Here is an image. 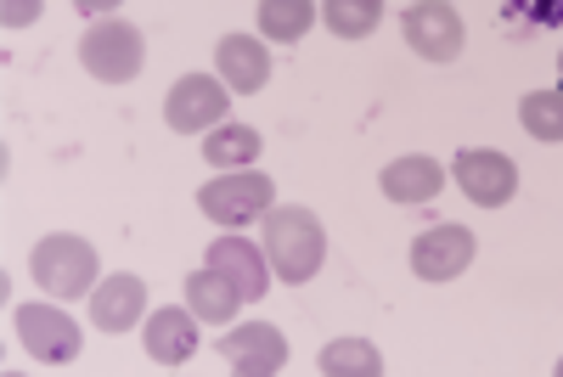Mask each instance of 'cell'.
<instances>
[{"label": "cell", "mask_w": 563, "mask_h": 377, "mask_svg": "<svg viewBox=\"0 0 563 377\" xmlns=\"http://www.w3.org/2000/svg\"><path fill=\"white\" fill-rule=\"evenodd\" d=\"M198 310L192 304H164L158 315H147V355L158 361V366H186L198 355Z\"/></svg>", "instance_id": "cell-13"}, {"label": "cell", "mask_w": 563, "mask_h": 377, "mask_svg": "<svg viewBox=\"0 0 563 377\" xmlns=\"http://www.w3.org/2000/svg\"><path fill=\"white\" fill-rule=\"evenodd\" d=\"M214 68L231 85V97H254V90H265V79H271V52H265V40L225 34L214 45Z\"/></svg>", "instance_id": "cell-12"}, {"label": "cell", "mask_w": 563, "mask_h": 377, "mask_svg": "<svg viewBox=\"0 0 563 377\" xmlns=\"http://www.w3.org/2000/svg\"><path fill=\"white\" fill-rule=\"evenodd\" d=\"M558 74H563V57H558Z\"/></svg>", "instance_id": "cell-26"}, {"label": "cell", "mask_w": 563, "mask_h": 377, "mask_svg": "<svg viewBox=\"0 0 563 377\" xmlns=\"http://www.w3.org/2000/svg\"><path fill=\"white\" fill-rule=\"evenodd\" d=\"M209 265H214V270H225L231 281H238L249 304L271 293V259H265V248H254L249 237H214Z\"/></svg>", "instance_id": "cell-14"}, {"label": "cell", "mask_w": 563, "mask_h": 377, "mask_svg": "<svg viewBox=\"0 0 563 377\" xmlns=\"http://www.w3.org/2000/svg\"><path fill=\"white\" fill-rule=\"evenodd\" d=\"M501 7H507L512 18L536 23V29H558V23H563V0H501Z\"/></svg>", "instance_id": "cell-22"}, {"label": "cell", "mask_w": 563, "mask_h": 377, "mask_svg": "<svg viewBox=\"0 0 563 377\" xmlns=\"http://www.w3.org/2000/svg\"><path fill=\"white\" fill-rule=\"evenodd\" d=\"M79 63L102 85H130L141 74V63H147V40H141V29L124 23V18H97L79 40Z\"/></svg>", "instance_id": "cell-3"}, {"label": "cell", "mask_w": 563, "mask_h": 377, "mask_svg": "<svg viewBox=\"0 0 563 377\" xmlns=\"http://www.w3.org/2000/svg\"><path fill=\"white\" fill-rule=\"evenodd\" d=\"M558 377H563V361H558Z\"/></svg>", "instance_id": "cell-25"}, {"label": "cell", "mask_w": 563, "mask_h": 377, "mask_svg": "<svg viewBox=\"0 0 563 377\" xmlns=\"http://www.w3.org/2000/svg\"><path fill=\"white\" fill-rule=\"evenodd\" d=\"M29 276L52 299L74 304V299H85L90 288H97L102 265H97V248H90L85 237H40L34 254H29Z\"/></svg>", "instance_id": "cell-2"}, {"label": "cell", "mask_w": 563, "mask_h": 377, "mask_svg": "<svg viewBox=\"0 0 563 377\" xmlns=\"http://www.w3.org/2000/svg\"><path fill=\"white\" fill-rule=\"evenodd\" d=\"M316 366H321L327 377H384V355L372 350L366 339H339V344H327Z\"/></svg>", "instance_id": "cell-19"}, {"label": "cell", "mask_w": 563, "mask_h": 377, "mask_svg": "<svg viewBox=\"0 0 563 377\" xmlns=\"http://www.w3.org/2000/svg\"><path fill=\"white\" fill-rule=\"evenodd\" d=\"M451 175L467 192V203H479V209H501V203H512V192H519V164H512L507 153H496V147H462L451 158Z\"/></svg>", "instance_id": "cell-6"}, {"label": "cell", "mask_w": 563, "mask_h": 377, "mask_svg": "<svg viewBox=\"0 0 563 377\" xmlns=\"http://www.w3.org/2000/svg\"><path fill=\"white\" fill-rule=\"evenodd\" d=\"M74 7H79V12H90V18H102L108 7H124V0H74Z\"/></svg>", "instance_id": "cell-24"}, {"label": "cell", "mask_w": 563, "mask_h": 377, "mask_svg": "<svg viewBox=\"0 0 563 377\" xmlns=\"http://www.w3.org/2000/svg\"><path fill=\"white\" fill-rule=\"evenodd\" d=\"M474 254H479L474 231L434 225V231H422V237L411 243V276H422V281H451V276H462L467 265H474Z\"/></svg>", "instance_id": "cell-10"}, {"label": "cell", "mask_w": 563, "mask_h": 377, "mask_svg": "<svg viewBox=\"0 0 563 377\" xmlns=\"http://www.w3.org/2000/svg\"><path fill=\"white\" fill-rule=\"evenodd\" d=\"M225 108H231V85L225 79L186 74L164 97V124L180 130V135H209L214 124H225Z\"/></svg>", "instance_id": "cell-5"}, {"label": "cell", "mask_w": 563, "mask_h": 377, "mask_svg": "<svg viewBox=\"0 0 563 377\" xmlns=\"http://www.w3.org/2000/svg\"><path fill=\"white\" fill-rule=\"evenodd\" d=\"M265 259L271 270L288 281V288H299V281H310L327 259V231L310 209H271L265 214Z\"/></svg>", "instance_id": "cell-1"}, {"label": "cell", "mask_w": 563, "mask_h": 377, "mask_svg": "<svg viewBox=\"0 0 563 377\" xmlns=\"http://www.w3.org/2000/svg\"><path fill=\"white\" fill-rule=\"evenodd\" d=\"M12 321H18L23 350L40 366H68L79 355V326L68 321V310H57V304H23Z\"/></svg>", "instance_id": "cell-8"}, {"label": "cell", "mask_w": 563, "mask_h": 377, "mask_svg": "<svg viewBox=\"0 0 563 377\" xmlns=\"http://www.w3.org/2000/svg\"><path fill=\"white\" fill-rule=\"evenodd\" d=\"M220 355L231 361L238 377H276L288 366V339H282L271 321H249V326H231L220 339Z\"/></svg>", "instance_id": "cell-9"}, {"label": "cell", "mask_w": 563, "mask_h": 377, "mask_svg": "<svg viewBox=\"0 0 563 377\" xmlns=\"http://www.w3.org/2000/svg\"><path fill=\"white\" fill-rule=\"evenodd\" d=\"M198 209H203L214 225L238 231V225L265 220V214L276 209V180L260 175V169H225V175H214L203 192H198Z\"/></svg>", "instance_id": "cell-4"}, {"label": "cell", "mask_w": 563, "mask_h": 377, "mask_svg": "<svg viewBox=\"0 0 563 377\" xmlns=\"http://www.w3.org/2000/svg\"><path fill=\"white\" fill-rule=\"evenodd\" d=\"M400 34H406V45H411L422 63H456L462 57V40H467L462 18L445 7V0H422V7H411L400 18Z\"/></svg>", "instance_id": "cell-7"}, {"label": "cell", "mask_w": 563, "mask_h": 377, "mask_svg": "<svg viewBox=\"0 0 563 377\" xmlns=\"http://www.w3.org/2000/svg\"><path fill=\"white\" fill-rule=\"evenodd\" d=\"M40 18V0H0V23L7 29H29Z\"/></svg>", "instance_id": "cell-23"}, {"label": "cell", "mask_w": 563, "mask_h": 377, "mask_svg": "<svg viewBox=\"0 0 563 377\" xmlns=\"http://www.w3.org/2000/svg\"><path fill=\"white\" fill-rule=\"evenodd\" d=\"M378 186H384V198H389V203H429V198H440L445 169H440L434 158L411 153V158H395V164H384Z\"/></svg>", "instance_id": "cell-15"}, {"label": "cell", "mask_w": 563, "mask_h": 377, "mask_svg": "<svg viewBox=\"0 0 563 377\" xmlns=\"http://www.w3.org/2000/svg\"><path fill=\"white\" fill-rule=\"evenodd\" d=\"M260 130H249V124H214L209 135H203V164H214V169H249L254 158H260Z\"/></svg>", "instance_id": "cell-17"}, {"label": "cell", "mask_w": 563, "mask_h": 377, "mask_svg": "<svg viewBox=\"0 0 563 377\" xmlns=\"http://www.w3.org/2000/svg\"><path fill=\"white\" fill-rule=\"evenodd\" d=\"M186 304L198 310V321H231L249 299H243V288H238V281H231L225 270L203 265V270L186 276Z\"/></svg>", "instance_id": "cell-16"}, {"label": "cell", "mask_w": 563, "mask_h": 377, "mask_svg": "<svg viewBox=\"0 0 563 377\" xmlns=\"http://www.w3.org/2000/svg\"><path fill=\"white\" fill-rule=\"evenodd\" d=\"M316 23V0H260V40L299 45Z\"/></svg>", "instance_id": "cell-18"}, {"label": "cell", "mask_w": 563, "mask_h": 377, "mask_svg": "<svg viewBox=\"0 0 563 377\" xmlns=\"http://www.w3.org/2000/svg\"><path fill=\"white\" fill-rule=\"evenodd\" d=\"M519 119L536 141H563V90H530Z\"/></svg>", "instance_id": "cell-21"}, {"label": "cell", "mask_w": 563, "mask_h": 377, "mask_svg": "<svg viewBox=\"0 0 563 377\" xmlns=\"http://www.w3.org/2000/svg\"><path fill=\"white\" fill-rule=\"evenodd\" d=\"M321 18L339 40H366L384 18V0H321Z\"/></svg>", "instance_id": "cell-20"}, {"label": "cell", "mask_w": 563, "mask_h": 377, "mask_svg": "<svg viewBox=\"0 0 563 377\" xmlns=\"http://www.w3.org/2000/svg\"><path fill=\"white\" fill-rule=\"evenodd\" d=\"M90 321L113 339L130 333L135 321H147V281L130 276V270H113L102 288H90Z\"/></svg>", "instance_id": "cell-11"}]
</instances>
